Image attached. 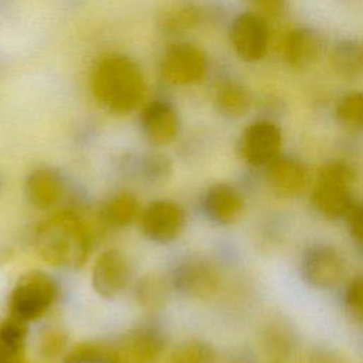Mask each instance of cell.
<instances>
[{"mask_svg": "<svg viewBox=\"0 0 363 363\" xmlns=\"http://www.w3.org/2000/svg\"><path fill=\"white\" fill-rule=\"evenodd\" d=\"M130 279V267L126 257L118 250L104 251L92 268V286L105 299L121 295Z\"/></svg>", "mask_w": 363, "mask_h": 363, "instance_id": "30bf717a", "label": "cell"}, {"mask_svg": "<svg viewBox=\"0 0 363 363\" xmlns=\"http://www.w3.org/2000/svg\"><path fill=\"white\" fill-rule=\"evenodd\" d=\"M142 208L138 197L128 190L109 197L101 207L99 216L104 223L112 227H128L139 221Z\"/></svg>", "mask_w": 363, "mask_h": 363, "instance_id": "d6986e66", "label": "cell"}, {"mask_svg": "<svg viewBox=\"0 0 363 363\" xmlns=\"http://www.w3.org/2000/svg\"><path fill=\"white\" fill-rule=\"evenodd\" d=\"M330 65L336 75L345 79L363 77V41L343 38L330 51Z\"/></svg>", "mask_w": 363, "mask_h": 363, "instance_id": "ac0fdd59", "label": "cell"}, {"mask_svg": "<svg viewBox=\"0 0 363 363\" xmlns=\"http://www.w3.org/2000/svg\"><path fill=\"white\" fill-rule=\"evenodd\" d=\"M230 41L235 54L247 62H257L267 55L269 30L267 20L254 11L234 17L230 26Z\"/></svg>", "mask_w": 363, "mask_h": 363, "instance_id": "8992f818", "label": "cell"}, {"mask_svg": "<svg viewBox=\"0 0 363 363\" xmlns=\"http://www.w3.org/2000/svg\"><path fill=\"white\" fill-rule=\"evenodd\" d=\"M217 111L227 118H240L251 106V95L244 84L237 79L221 81L214 94Z\"/></svg>", "mask_w": 363, "mask_h": 363, "instance_id": "ffe728a7", "label": "cell"}, {"mask_svg": "<svg viewBox=\"0 0 363 363\" xmlns=\"http://www.w3.org/2000/svg\"><path fill=\"white\" fill-rule=\"evenodd\" d=\"M58 286L52 277L40 269L24 272L16 282L9 302L11 315L26 322L41 318L55 302Z\"/></svg>", "mask_w": 363, "mask_h": 363, "instance_id": "277c9868", "label": "cell"}, {"mask_svg": "<svg viewBox=\"0 0 363 363\" xmlns=\"http://www.w3.org/2000/svg\"><path fill=\"white\" fill-rule=\"evenodd\" d=\"M28 333V322L16 315L9 316L0 323V347L14 359H20Z\"/></svg>", "mask_w": 363, "mask_h": 363, "instance_id": "7402d4cb", "label": "cell"}, {"mask_svg": "<svg viewBox=\"0 0 363 363\" xmlns=\"http://www.w3.org/2000/svg\"><path fill=\"white\" fill-rule=\"evenodd\" d=\"M354 179L353 167L345 162L332 160L320 166L311 196L315 210L329 220L345 218L354 204L352 197Z\"/></svg>", "mask_w": 363, "mask_h": 363, "instance_id": "3957f363", "label": "cell"}, {"mask_svg": "<svg viewBox=\"0 0 363 363\" xmlns=\"http://www.w3.org/2000/svg\"><path fill=\"white\" fill-rule=\"evenodd\" d=\"M345 218L353 238L363 245V203H354Z\"/></svg>", "mask_w": 363, "mask_h": 363, "instance_id": "1f68e13d", "label": "cell"}, {"mask_svg": "<svg viewBox=\"0 0 363 363\" xmlns=\"http://www.w3.org/2000/svg\"><path fill=\"white\" fill-rule=\"evenodd\" d=\"M26 191L31 204L40 210L51 208L62 194V180L51 167L34 169L26 180Z\"/></svg>", "mask_w": 363, "mask_h": 363, "instance_id": "e0dca14e", "label": "cell"}, {"mask_svg": "<svg viewBox=\"0 0 363 363\" xmlns=\"http://www.w3.org/2000/svg\"><path fill=\"white\" fill-rule=\"evenodd\" d=\"M163 78L174 85H191L203 79L207 71L204 51L190 43L172 44L160 64Z\"/></svg>", "mask_w": 363, "mask_h": 363, "instance_id": "52a82bcc", "label": "cell"}, {"mask_svg": "<svg viewBox=\"0 0 363 363\" xmlns=\"http://www.w3.org/2000/svg\"><path fill=\"white\" fill-rule=\"evenodd\" d=\"M121 350L135 363H152L160 356L163 340L150 329H139L123 339Z\"/></svg>", "mask_w": 363, "mask_h": 363, "instance_id": "44dd1931", "label": "cell"}, {"mask_svg": "<svg viewBox=\"0 0 363 363\" xmlns=\"http://www.w3.org/2000/svg\"><path fill=\"white\" fill-rule=\"evenodd\" d=\"M89 85L105 109L121 115L138 108L145 94V78L139 65L118 52L106 54L95 62Z\"/></svg>", "mask_w": 363, "mask_h": 363, "instance_id": "7a4b0ae2", "label": "cell"}, {"mask_svg": "<svg viewBox=\"0 0 363 363\" xmlns=\"http://www.w3.org/2000/svg\"><path fill=\"white\" fill-rule=\"evenodd\" d=\"M139 224L149 240L166 244L176 240L184 230L186 211L173 200H156L142 208Z\"/></svg>", "mask_w": 363, "mask_h": 363, "instance_id": "ba28073f", "label": "cell"}, {"mask_svg": "<svg viewBox=\"0 0 363 363\" xmlns=\"http://www.w3.org/2000/svg\"><path fill=\"white\" fill-rule=\"evenodd\" d=\"M267 182L279 197L295 199L305 191L309 176L301 162L279 155L267 166Z\"/></svg>", "mask_w": 363, "mask_h": 363, "instance_id": "5bb4252c", "label": "cell"}, {"mask_svg": "<svg viewBox=\"0 0 363 363\" xmlns=\"http://www.w3.org/2000/svg\"><path fill=\"white\" fill-rule=\"evenodd\" d=\"M345 302L350 315L363 323V277L353 279L345 292Z\"/></svg>", "mask_w": 363, "mask_h": 363, "instance_id": "f1b7e54d", "label": "cell"}, {"mask_svg": "<svg viewBox=\"0 0 363 363\" xmlns=\"http://www.w3.org/2000/svg\"><path fill=\"white\" fill-rule=\"evenodd\" d=\"M308 363H349V362L333 350L316 349L311 353Z\"/></svg>", "mask_w": 363, "mask_h": 363, "instance_id": "d6a6232c", "label": "cell"}, {"mask_svg": "<svg viewBox=\"0 0 363 363\" xmlns=\"http://www.w3.org/2000/svg\"><path fill=\"white\" fill-rule=\"evenodd\" d=\"M323 38L311 27L289 30L282 40V57L294 69L313 67L323 54Z\"/></svg>", "mask_w": 363, "mask_h": 363, "instance_id": "7c38bea8", "label": "cell"}, {"mask_svg": "<svg viewBox=\"0 0 363 363\" xmlns=\"http://www.w3.org/2000/svg\"><path fill=\"white\" fill-rule=\"evenodd\" d=\"M142 167L146 177L152 180L163 179L170 173V162L160 153H150L142 160Z\"/></svg>", "mask_w": 363, "mask_h": 363, "instance_id": "f546056e", "label": "cell"}, {"mask_svg": "<svg viewBox=\"0 0 363 363\" xmlns=\"http://www.w3.org/2000/svg\"><path fill=\"white\" fill-rule=\"evenodd\" d=\"M145 138L155 146L170 143L179 133L180 119L174 106L167 101H153L140 113Z\"/></svg>", "mask_w": 363, "mask_h": 363, "instance_id": "4fadbf2b", "label": "cell"}, {"mask_svg": "<svg viewBox=\"0 0 363 363\" xmlns=\"http://www.w3.org/2000/svg\"><path fill=\"white\" fill-rule=\"evenodd\" d=\"M118 350L96 342L77 345L65 357V363H118Z\"/></svg>", "mask_w": 363, "mask_h": 363, "instance_id": "484cf974", "label": "cell"}, {"mask_svg": "<svg viewBox=\"0 0 363 363\" xmlns=\"http://www.w3.org/2000/svg\"><path fill=\"white\" fill-rule=\"evenodd\" d=\"M337 122L353 132H363V91L346 94L335 111Z\"/></svg>", "mask_w": 363, "mask_h": 363, "instance_id": "cb8c5ba5", "label": "cell"}, {"mask_svg": "<svg viewBox=\"0 0 363 363\" xmlns=\"http://www.w3.org/2000/svg\"><path fill=\"white\" fill-rule=\"evenodd\" d=\"M203 20L201 6L191 0H173L157 13L156 24L164 34L174 35L199 27Z\"/></svg>", "mask_w": 363, "mask_h": 363, "instance_id": "2e32d148", "label": "cell"}, {"mask_svg": "<svg viewBox=\"0 0 363 363\" xmlns=\"http://www.w3.org/2000/svg\"><path fill=\"white\" fill-rule=\"evenodd\" d=\"M345 269L342 254L332 245H313L306 250L302 258V277L315 288H333L340 282Z\"/></svg>", "mask_w": 363, "mask_h": 363, "instance_id": "9c48e42d", "label": "cell"}, {"mask_svg": "<svg viewBox=\"0 0 363 363\" xmlns=\"http://www.w3.org/2000/svg\"><path fill=\"white\" fill-rule=\"evenodd\" d=\"M167 363H216V352L207 342L190 339L172 350Z\"/></svg>", "mask_w": 363, "mask_h": 363, "instance_id": "d4e9b609", "label": "cell"}, {"mask_svg": "<svg viewBox=\"0 0 363 363\" xmlns=\"http://www.w3.org/2000/svg\"><path fill=\"white\" fill-rule=\"evenodd\" d=\"M38 257L48 265L81 268L92 250L91 230L72 210H62L38 224L34 234Z\"/></svg>", "mask_w": 363, "mask_h": 363, "instance_id": "6da1fadb", "label": "cell"}, {"mask_svg": "<svg viewBox=\"0 0 363 363\" xmlns=\"http://www.w3.org/2000/svg\"><path fill=\"white\" fill-rule=\"evenodd\" d=\"M281 146V129L267 119L250 123L238 139V153L241 159L254 167H267L279 156Z\"/></svg>", "mask_w": 363, "mask_h": 363, "instance_id": "5b68a950", "label": "cell"}, {"mask_svg": "<svg viewBox=\"0 0 363 363\" xmlns=\"http://www.w3.org/2000/svg\"><path fill=\"white\" fill-rule=\"evenodd\" d=\"M167 296V285L157 275H147L139 279L136 286L138 302L149 311L160 308Z\"/></svg>", "mask_w": 363, "mask_h": 363, "instance_id": "4316f807", "label": "cell"}, {"mask_svg": "<svg viewBox=\"0 0 363 363\" xmlns=\"http://www.w3.org/2000/svg\"><path fill=\"white\" fill-rule=\"evenodd\" d=\"M203 207L210 220L225 225L241 216L244 201L235 187L227 183H217L206 191Z\"/></svg>", "mask_w": 363, "mask_h": 363, "instance_id": "9a60e30c", "label": "cell"}, {"mask_svg": "<svg viewBox=\"0 0 363 363\" xmlns=\"http://www.w3.org/2000/svg\"><path fill=\"white\" fill-rule=\"evenodd\" d=\"M65 346L67 335L61 329H48L41 335L38 342V350L47 359H52L61 354Z\"/></svg>", "mask_w": 363, "mask_h": 363, "instance_id": "83f0119b", "label": "cell"}, {"mask_svg": "<svg viewBox=\"0 0 363 363\" xmlns=\"http://www.w3.org/2000/svg\"><path fill=\"white\" fill-rule=\"evenodd\" d=\"M217 268L206 259H189L179 265L173 274V285L180 292L200 298H211L220 288Z\"/></svg>", "mask_w": 363, "mask_h": 363, "instance_id": "8fae6325", "label": "cell"}, {"mask_svg": "<svg viewBox=\"0 0 363 363\" xmlns=\"http://www.w3.org/2000/svg\"><path fill=\"white\" fill-rule=\"evenodd\" d=\"M262 340L269 356L285 357L294 347V332L282 320H272L267 325Z\"/></svg>", "mask_w": 363, "mask_h": 363, "instance_id": "603a6c76", "label": "cell"}, {"mask_svg": "<svg viewBox=\"0 0 363 363\" xmlns=\"http://www.w3.org/2000/svg\"><path fill=\"white\" fill-rule=\"evenodd\" d=\"M245 3L251 7V11L259 14L265 20L279 17L286 6V0H245Z\"/></svg>", "mask_w": 363, "mask_h": 363, "instance_id": "4dcf8cb0", "label": "cell"}]
</instances>
